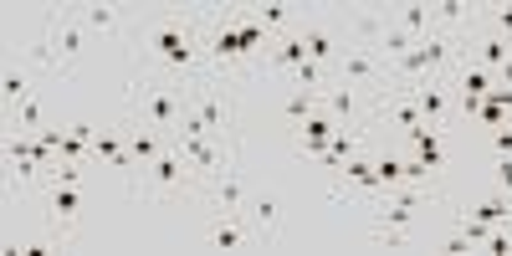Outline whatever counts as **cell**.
Masks as SVG:
<instances>
[{
  "mask_svg": "<svg viewBox=\"0 0 512 256\" xmlns=\"http://www.w3.org/2000/svg\"><path fill=\"white\" fill-rule=\"evenodd\" d=\"M134 77H159L175 88H195V82L216 77L205 62V6L185 11V6H149L139 11L134 31Z\"/></svg>",
  "mask_w": 512,
  "mask_h": 256,
  "instance_id": "cell-1",
  "label": "cell"
},
{
  "mask_svg": "<svg viewBox=\"0 0 512 256\" xmlns=\"http://www.w3.org/2000/svg\"><path fill=\"white\" fill-rule=\"evenodd\" d=\"M88 47V26H82L77 6H47L41 11V31L26 47V67L36 77H67Z\"/></svg>",
  "mask_w": 512,
  "mask_h": 256,
  "instance_id": "cell-2",
  "label": "cell"
},
{
  "mask_svg": "<svg viewBox=\"0 0 512 256\" xmlns=\"http://www.w3.org/2000/svg\"><path fill=\"white\" fill-rule=\"evenodd\" d=\"M128 190H134V200H149V205H180V200H190V195H200V200L210 195L205 180H200V169L190 164V154H185L180 144H169Z\"/></svg>",
  "mask_w": 512,
  "mask_h": 256,
  "instance_id": "cell-3",
  "label": "cell"
},
{
  "mask_svg": "<svg viewBox=\"0 0 512 256\" xmlns=\"http://www.w3.org/2000/svg\"><path fill=\"white\" fill-rule=\"evenodd\" d=\"M185 108H190V88H175V82H159V77H134L128 82V98H123L128 118L159 128V134H169V139L180 134Z\"/></svg>",
  "mask_w": 512,
  "mask_h": 256,
  "instance_id": "cell-4",
  "label": "cell"
},
{
  "mask_svg": "<svg viewBox=\"0 0 512 256\" xmlns=\"http://www.w3.org/2000/svg\"><path fill=\"white\" fill-rule=\"evenodd\" d=\"M190 113L200 118L205 139L216 144H241L236 139V82L231 77H205L190 88Z\"/></svg>",
  "mask_w": 512,
  "mask_h": 256,
  "instance_id": "cell-5",
  "label": "cell"
},
{
  "mask_svg": "<svg viewBox=\"0 0 512 256\" xmlns=\"http://www.w3.org/2000/svg\"><path fill=\"white\" fill-rule=\"evenodd\" d=\"M41 195H47V210H41V226H47L62 246L77 241V216H82V195L77 185H41Z\"/></svg>",
  "mask_w": 512,
  "mask_h": 256,
  "instance_id": "cell-6",
  "label": "cell"
},
{
  "mask_svg": "<svg viewBox=\"0 0 512 256\" xmlns=\"http://www.w3.org/2000/svg\"><path fill=\"white\" fill-rule=\"evenodd\" d=\"M369 88H354V82H328L323 88V113L333 123H344V128H359V134H369Z\"/></svg>",
  "mask_w": 512,
  "mask_h": 256,
  "instance_id": "cell-7",
  "label": "cell"
},
{
  "mask_svg": "<svg viewBox=\"0 0 512 256\" xmlns=\"http://www.w3.org/2000/svg\"><path fill=\"white\" fill-rule=\"evenodd\" d=\"M338 82H354V88H369V93H379V88H390V62H384L374 47H344V57H338V72H333Z\"/></svg>",
  "mask_w": 512,
  "mask_h": 256,
  "instance_id": "cell-8",
  "label": "cell"
},
{
  "mask_svg": "<svg viewBox=\"0 0 512 256\" xmlns=\"http://www.w3.org/2000/svg\"><path fill=\"white\" fill-rule=\"evenodd\" d=\"M118 128H123V144H128V159H134V175H128V185H134L144 169L175 144L169 134H159V128H149V123H139V118H128V113H118Z\"/></svg>",
  "mask_w": 512,
  "mask_h": 256,
  "instance_id": "cell-9",
  "label": "cell"
},
{
  "mask_svg": "<svg viewBox=\"0 0 512 256\" xmlns=\"http://www.w3.org/2000/svg\"><path fill=\"white\" fill-rule=\"evenodd\" d=\"M410 93H415V103H420L425 123H436V128H451V123H456V82H451L446 72L410 82Z\"/></svg>",
  "mask_w": 512,
  "mask_h": 256,
  "instance_id": "cell-10",
  "label": "cell"
},
{
  "mask_svg": "<svg viewBox=\"0 0 512 256\" xmlns=\"http://www.w3.org/2000/svg\"><path fill=\"white\" fill-rule=\"evenodd\" d=\"M241 216H246V210H210L205 246H210V251H246V246H256V241H251V226H246Z\"/></svg>",
  "mask_w": 512,
  "mask_h": 256,
  "instance_id": "cell-11",
  "label": "cell"
},
{
  "mask_svg": "<svg viewBox=\"0 0 512 256\" xmlns=\"http://www.w3.org/2000/svg\"><path fill=\"white\" fill-rule=\"evenodd\" d=\"M303 41H308V57H313V62H318V67L333 77V72H338V57H344L349 41H338V36H333V26L308 21V16H303Z\"/></svg>",
  "mask_w": 512,
  "mask_h": 256,
  "instance_id": "cell-12",
  "label": "cell"
},
{
  "mask_svg": "<svg viewBox=\"0 0 512 256\" xmlns=\"http://www.w3.org/2000/svg\"><path fill=\"white\" fill-rule=\"evenodd\" d=\"M282 103H277V113H282V123L287 128H303L318 108H323V88H297V82H282Z\"/></svg>",
  "mask_w": 512,
  "mask_h": 256,
  "instance_id": "cell-13",
  "label": "cell"
},
{
  "mask_svg": "<svg viewBox=\"0 0 512 256\" xmlns=\"http://www.w3.org/2000/svg\"><path fill=\"white\" fill-rule=\"evenodd\" d=\"M31 93H36V72L26 62L6 57V77H0V103H6V113H16Z\"/></svg>",
  "mask_w": 512,
  "mask_h": 256,
  "instance_id": "cell-14",
  "label": "cell"
},
{
  "mask_svg": "<svg viewBox=\"0 0 512 256\" xmlns=\"http://www.w3.org/2000/svg\"><path fill=\"white\" fill-rule=\"evenodd\" d=\"M395 26L410 31L415 41L436 31V6H425V0H405V6H395Z\"/></svg>",
  "mask_w": 512,
  "mask_h": 256,
  "instance_id": "cell-15",
  "label": "cell"
},
{
  "mask_svg": "<svg viewBox=\"0 0 512 256\" xmlns=\"http://www.w3.org/2000/svg\"><path fill=\"white\" fill-rule=\"evenodd\" d=\"M93 154H98V159H108L113 169H123V180L134 175V159H128V144H123V128H118V123H113V128H103V134L93 139Z\"/></svg>",
  "mask_w": 512,
  "mask_h": 256,
  "instance_id": "cell-16",
  "label": "cell"
},
{
  "mask_svg": "<svg viewBox=\"0 0 512 256\" xmlns=\"http://www.w3.org/2000/svg\"><path fill=\"white\" fill-rule=\"evenodd\" d=\"M77 16H82V26H88V31H134V26H128V11L123 6H108V0H103V6H77Z\"/></svg>",
  "mask_w": 512,
  "mask_h": 256,
  "instance_id": "cell-17",
  "label": "cell"
},
{
  "mask_svg": "<svg viewBox=\"0 0 512 256\" xmlns=\"http://www.w3.org/2000/svg\"><path fill=\"white\" fill-rule=\"evenodd\" d=\"M47 128V108H41V98L31 93L16 113H6V134H41Z\"/></svg>",
  "mask_w": 512,
  "mask_h": 256,
  "instance_id": "cell-18",
  "label": "cell"
},
{
  "mask_svg": "<svg viewBox=\"0 0 512 256\" xmlns=\"http://www.w3.org/2000/svg\"><path fill=\"white\" fill-rule=\"evenodd\" d=\"M502 62H512V41L507 36H492V31H477V67H487L497 77Z\"/></svg>",
  "mask_w": 512,
  "mask_h": 256,
  "instance_id": "cell-19",
  "label": "cell"
},
{
  "mask_svg": "<svg viewBox=\"0 0 512 256\" xmlns=\"http://www.w3.org/2000/svg\"><path fill=\"white\" fill-rule=\"evenodd\" d=\"M451 82H456V93H461V98H487V93L497 88V77H492L487 67H477V62H472V67H461Z\"/></svg>",
  "mask_w": 512,
  "mask_h": 256,
  "instance_id": "cell-20",
  "label": "cell"
},
{
  "mask_svg": "<svg viewBox=\"0 0 512 256\" xmlns=\"http://www.w3.org/2000/svg\"><path fill=\"white\" fill-rule=\"evenodd\" d=\"M466 210H472L477 221H487V226H502V221H512V200H507L502 190H487L482 200H472Z\"/></svg>",
  "mask_w": 512,
  "mask_h": 256,
  "instance_id": "cell-21",
  "label": "cell"
},
{
  "mask_svg": "<svg viewBox=\"0 0 512 256\" xmlns=\"http://www.w3.org/2000/svg\"><path fill=\"white\" fill-rule=\"evenodd\" d=\"M425 236L420 231H384V226H369V246L374 251H410V246H420Z\"/></svg>",
  "mask_w": 512,
  "mask_h": 256,
  "instance_id": "cell-22",
  "label": "cell"
},
{
  "mask_svg": "<svg viewBox=\"0 0 512 256\" xmlns=\"http://www.w3.org/2000/svg\"><path fill=\"white\" fill-rule=\"evenodd\" d=\"M477 31H492V36L512 41V0L507 6H477Z\"/></svg>",
  "mask_w": 512,
  "mask_h": 256,
  "instance_id": "cell-23",
  "label": "cell"
},
{
  "mask_svg": "<svg viewBox=\"0 0 512 256\" xmlns=\"http://www.w3.org/2000/svg\"><path fill=\"white\" fill-rule=\"evenodd\" d=\"M492 190H502V195L512 200V154L497 159V169H492Z\"/></svg>",
  "mask_w": 512,
  "mask_h": 256,
  "instance_id": "cell-24",
  "label": "cell"
},
{
  "mask_svg": "<svg viewBox=\"0 0 512 256\" xmlns=\"http://www.w3.org/2000/svg\"><path fill=\"white\" fill-rule=\"evenodd\" d=\"M492 149H497V154H512V123L492 134Z\"/></svg>",
  "mask_w": 512,
  "mask_h": 256,
  "instance_id": "cell-25",
  "label": "cell"
}]
</instances>
